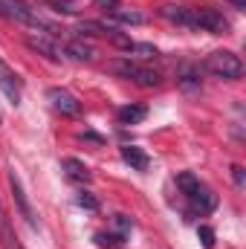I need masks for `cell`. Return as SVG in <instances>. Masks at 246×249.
<instances>
[{"label":"cell","instance_id":"5bb4252c","mask_svg":"<svg viewBox=\"0 0 246 249\" xmlns=\"http://www.w3.org/2000/svg\"><path fill=\"white\" fill-rule=\"evenodd\" d=\"M145 116H148V107L145 105H124V107L116 110V119L122 124H139Z\"/></svg>","mask_w":246,"mask_h":249},{"label":"cell","instance_id":"7402d4cb","mask_svg":"<svg viewBox=\"0 0 246 249\" xmlns=\"http://www.w3.org/2000/svg\"><path fill=\"white\" fill-rule=\"evenodd\" d=\"M113 223L119 226V232H130V226H133V223H130V217H124V214H116V217H113Z\"/></svg>","mask_w":246,"mask_h":249},{"label":"cell","instance_id":"30bf717a","mask_svg":"<svg viewBox=\"0 0 246 249\" xmlns=\"http://www.w3.org/2000/svg\"><path fill=\"white\" fill-rule=\"evenodd\" d=\"M0 247L3 249H26L20 244V238H18V232H15V226H12V220H9L3 203H0Z\"/></svg>","mask_w":246,"mask_h":249},{"label":"cell","instance_id":"9c48e42d","mask_svg":"<svg viewBox=\"0 0 246 249\" xmlns=\"http://www.w3.org/2000/svg\"><path fill=\"white\" fill-rule=\"evenodd\" d=\"M0 90H3V96H6L12 105H18L20 96H23V81L18 78V72L9 70L6 61H0Z\"/></svg>","mask_w":246,"mask_h":249},{"label":"cell","instance_id":"7c38bea8","mask_svg":"<svg viewBox=\"0 0 246 249\" xmlns=\"http://www.w3.org/2000/svg\"><path fill=\"white\" fill-rule=\"evenodd\" d=\"M122 160L133 168V171H148V165H151L148 154H145L142 148H136V145H122Z\"/></svg>","mask_w":246,"mask_h":249},{"label":"cell","instance_id":"8992f818","mask_svg":"<svg viewBox=\"0 0 246 249\" xmlns=\"http://www.w3.org/2000/svg\"><path fill=\"white\" fill-rule=\"evenodd\" d=\"M9 188H12V197H15V206H18L20 217L38 232V229H41V220H38V214H35V209H32V203H29V197H26V191H23V183H20V177H18L15 171H9Z\"/></svg>","mask_w":246,"mask_h":249},{"label":"cell","instance_id":"44dd1931","mask_svg":"<svg viewBox=\"0 0 246 249\" xmlns=\"http://www.w3.org/2000/svg\"><path fill=\"white\" fill-rule=\"evenodd\" d=\"M96 3V9H102V12H113V9H119V0H93Z\"/></svg>","mask_w":246,"mask_h":249},{"label":"cell","instance_id":"603a6c76","mask_svg":"<svg viewBox=\"0 0 246 249\" xmlns=\"http://www.w3.org/2000/svg\"><path fill=\"white\" fill-rule=\"evenodd\" d=\"M232 171H235V183H238V186H244V168H241V165H235Z\"/></svg>","mask_w":246,"mask_h":249},{"label":"cell","instance_id":"ba28073f","mask_svg":"<svg viewBox=\"0 0 246 249\" xmlns=\"http://www.w3.org/2000/svg\"><path fill=\"white\" fill-rule=\"evenodd\" d=\"M47 99H50V105H53V110H58L61 116H81V102L70 93V90H64V87H50L47 90Z\"/></svg>","mask_w":246,"mask_h":249},{"label":"cell","instance_id":"e0dca14e","mask_svg":"<svg viewBox=\"0 0 246 249\" xmlns=\"http://www.w3.org/2000/svg\"><path fill=\"white\" fill-rule=\"evenodd\" d=\"M127 53H136V58H145V61H151V58H157V55H159L151 44H136V41H130Z\"/></svg>","mask_w":246,"mask_h":249},{"label":"cell","instance_id":"8fae6325","mask_svg":"<svg viewBox=\"0 0 246 249\" xmlns=\"http://www.w3.org/2000/svg\"><path fill=\"white\" fill-rule=\"evenodd\" d=\"M61 171L67 174V180H72V183H90V180H93L90 168H87L81 160H75V157H64L61 160Z\"/></svg>","mask_w":246,"mask_h":249},{"label":"cell","instance_id":"52a82bcc","mask_svg":"<svg viewBox=\"0 0 246 249\" xmlns=\"http://www.w3.org/2000/svg\"><path fill=\"white\" fill-rule=\"evenodd\" d=\"M26 47L41 53V55H47V58H53V61H64L67 58V50H64V44L55 35H26Z\"/></svg>","mask_w":246,"mask_h":249},{"label":"cell","instance_id":"2e32d148","mask_svg":"<svg viewBox=\"0 0 246 249\" xmlns=\"http://www.w3.org/2000/svg\"><path fill=\"white\" fill-rule=\"evenodd\" d=\"M110 18H113V20H119V23H130V26L145 23V15H142V12H136V9H124V6L113 9V12H110Z\"/></svg>","mask_w":246,"mask_h":249},{"label":"cell","instance_id":"d6986e66","mask_svg":"<svg viewBox=\"0 0 246 249\" xmlns=\"http://www.w3.org/2000/svg\"><path fill=\"white\" fill-rule=\"evenodd\" d=\"M75 203H78L81 209H87V212H99V200H96L90 191H81V194L75 197Z\"/></svg>","mask_w":246,"mask_h":249},{"label":"cell","instance_id":"6da1fadb","mask_svg":"<svg viewBox=\"0 0 246 249\" xmlns=\"http://www.w3.org/2000/svg\"><path fill=\"white\" fill-rule=\"evenodd\" d=\"M0 18L6 20H15V23H26V26H35V29H44V35H55L58 38V26L44 20L38 15V9H32L26 0H0Z\"/></svg>","mask_w":246,"mask_h":249},{"label":"cell","instance_id":"9a60e30c","mask_svg":"<svg viewBox=\"0 0 246 249\" xmlns=\"http://www.w3.org/2000/svg\"><path fill=\"white\" fill-rule=\"evenodd\" d=\"M64 50H67V58H75V61H93V58H96L93 47L84 44V41H67Z\"/></svg>","mask_w":246,"mask_h":249},{"label":"cell","instance_id":"ffe728a7","mask_svg":"<svg viewBox=\"0 0 246 249\" xmlns=\"http://www.w3.org/2000/svg\"><path fill=\"white\" fill-rule=\"evenodd\" d=\"M197 235H200V241H203L206 249H214V229H211V226H200Z\"/></svg>","mask_w":246,"mask_h":249},{"label":"cell","instance_id":"4fadbf2b","mask_svg":"<svg viewBox=\"0 0 246 249\" xmlns=\"http://www.w3.org/2000/svg\"><path fill=\"white\" fill-rule=\"evenodd\" d=\"M75 32H78V35H105V38H113L119 29L110 26V23H102V20H81V23L75 26Z\"/></svg>","mask_w":246,"mask_h":249},{"label":"cell","instance_id":"5b68a950","mask_svg":"<svg viewBox=\"0 0 246 249\" xmlns=\"http://www.w3.org/2000/svg\"><path fill=\"white\" fill-rule=\"evenodd\" d=\"M194 29H203V32H211V35H226L229 20L220 9L203 6V9H194Z\"/></svg>","mask_w":246,"mask_h":249},{"label":"cell","instance_id":"277c9868","mask_svg":"<svg viewBox=\"0 0 246 249\" xmlns=\"http://www.w3.org/2000/svg\"><path fill=\"white\" fill-rule=\"evenodd\" d=\"M206 70H209L211 75H217V78L238 81V78L244 75V61H241V55H235V53H229V50H217V53H211V55L206 58Z\"/></svg>","mask_w":246,"mask_h":249},{"label":"cell","instance_id":"3957f363","mask_svg":"<svg viewBox=\"0 0 246 249\" xmlns=\"http://www.w3.org/2000/svg\"><path fill=\"white\" fill-rule=\"evenodd\" d=\"M110 72H116L119 78L133 81V84H139V87H159V84H162V75H159L157 70H151V67H145V64H139V61H130V58H116V61H110Z\"/></svg>","mask_w":246,"mask_h":249},{"label":"cell","instance_id":"ac0fdd59","mask_svg":"<svg viewBox=\"0 0 246 249\" xmlns=\"http://www.w3.org/2000/svg\"><path fill=\"white\" fill-rule=\"evenodd\" d=\"M96 244L102 249H113L122 244V235H107V232H96Z\"/></svg>","mask_w":246,"mask_h":249},{"label":"cell","instance_id":"7a4b0ae2","mask_svg":"<svg viewBox=\"0 0 246 249\" xmlns=\"http://www.w3.org/2000/svg\"><path fill=\"white\" fill-rule=\"evenodd\" d=\"M177 186H180V191L185 194V200L191 203L194 212L209 214V212L217 209V194L206 186V183H200L191 171H180V174H177Z\"/></svg>","mask_w":246,"mask_h":249},{"label":"cell","instance_id":"cb8c5ba5","mask_svg":"<svg viewBox=\"0 0 246 249\" xmlns=\"http://www.w3.org/2000/svg\"><path fill=\"white\" fill-rule=\"evenodd\" d=\"M232 3H235L238 9H244V6H246V0H232Z\"/></svg>","mask_w":246,"mask_h":249}]
</instances>
